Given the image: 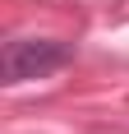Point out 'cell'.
I'll return each instance as SVG.
<instances>
[{"mask_svg":"<svg viewBox=\"0 0 129 134\" xmlns=\"http://www.w3.org/2000/svg\"><path fill=\"white\" fill-rule=\"evenodd\" d=\"M74 60V46L55 37H9L0 51V74L5 83H28V79H46L55 69H64Z\"/></svg>","mask_w":129,"mask_h":134,"instance_id":"1","label":"cell"}]
</instances>
